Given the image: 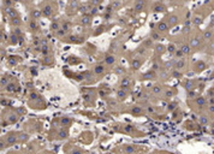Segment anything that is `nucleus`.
Masks as SVG:
<instances>
[{"mask_svg":"<svg viewBox=\"0 0 214 154\" xmlns=\"http://www.w3.org/2000/svg\"><path fill=\"white\" fill-rule=\"evenodd\" d=\"M150 39H153V40H160V33H158V31H156V30H154V31H153V33H152L150 34Z\"/></svg>","mask_w":214,"mask_h":154,"instance_id":"25","label":"nucleus"},{"mask_svg":"<svg viewBox=\"0 0 214 154\" xmlns=\"http://www.w3.org/2000/svg\"><path fill=\"white\" fill-rule=\"evenodd\" d=\"M167 51V48L165 47L164 45H156L155 46V53L156 54H162V53H165V52Z\"/></svg>","mask_w":214,"mask_h":154,"instance_id":"19","label":"nucleus"},{"mask_svg":"<svg viewBox=\"0 0 214 154\" xmlns=\"http://www.w3.org/2000/svg\"><path fill=\"white\" fill-rule=\"evenodd\" d=\"M58 138L59 140H63V138H66L67 137V135H69V133H67V129H64V128H61V129H59V131H58Z\"/></svg>","mask_w":214,"mask_h":154,"instance_id":"18","label":"nucleus"},{"mask_svg":"<svg viewBox=\"0 0 214 154\" xmlns=\"http://www.w3.org/2000/svg\"><path fill=\"white\" fill-rule=\"evenodd\" d=\"M166 89V88H164L162 86H160V84H156V86H154L153 88H152V92L154 93V94H160V93H162L164 90Z\"/></svg>","mask_w":214,"mask_h":154,"instance_id":"20","label":"nucleus"},{"mask_svg":"<svg viewBox=\"0 0 214 154\" xmlns=\"http://www.w3.org/2000/svg\"><path fill=\"white\" fill-rule=\"evenodd\" d=\"M94 72H95V75H97V76H101V75H104V73L106 72V68L105 65L102 64H97L94 66Z\"/></svg>","mask_w":214,"mask_h":154,"instance_id":"8","label":"nucleus"},{"mask_svg":"<svg viewBox=\"0 0 214 154\" xmlns=\"http://www.w3.org/2000/svg\"><path fill=\"white\" fill-rule=\"evenodd\" d=\"M165 21L167 22V24H168L170 28H172V27H174V25L178 24V22H179V16L176 15V13H172V15H170Z\"/></svg>","mask_w":214,"mask_h":154,"instance_id":"3","label":"nucleus"},{"mask_svg":"<svg viewBox=\"0 0 214 154\" xmlns=\"http://www.w3.org/2000/svg\"><path fill=\"white\" fill-rule=\"evenodd\" d=\"M40 6H41L42 16H45V17H51L52 15H54L57 12L53 3H41Z\"/></svg>","mask_w":214,"mask_h":154,"instance_id":"1","label":"nucleus"},{"mask_svg":"<svg viewBox=\"0 0 214 154\" xmlns=\"http://www.w3.org/2000/svg\"><path fill=\"white\" fill-rule=\"evenodd\" d=\"M28 29L31 33H36L39 29H40V25H39V22L35 21V19H30L29 23H28Z\"/></svg>","mask_w":214,"mask_h":154,"instance_id":"5","label":"nucleus"},{"mask_svg":"<svg viewBox=\"0 0 214 154\" xmlns=\"http://www.w3.org/2000/svg\"><path fill=\"white\" fill-rule=\"evenodd\" d=\"M4 10L6 11V13L8 15V17L11 18V19H13V18H17V16H18L17 11L15 9H12V7H10V9H4Z\"/></svg>","mask_w":214,"mask_h":154,"instance_id":"15","label":"nucleus"},{"mask_svg":"<svg viewBox=\"0 0 214 154\" xmlns=\"http://www.w3.org/2000/svg\"><path fill=\"white\" fill-rule=\"evenodd\" d=\"M179 49H181V51L183 52L184 54H188V53L190 52V46H189V45H183V46H182Z\"/></svg>","mask_w":214,"mask_h":154,"instance_id":"26","label":"nucleus"},{"mask_svg":"<svg viewBox=\"0 0 214 154\" xmlns=\"http://www.w3.org/2000/svg\"><path fill=\"white\" fill-rule=\"evenodd\" d=\"M147 111H148V112H152V113H153V112H154V107L149 105V106H147Z\"/></svg>","mask_w":214,"mask_h":154,"instance_id":"35","label":"nucleus"},{"mask_svg":"<svg viewBox=\"0 0 214 154\" xmlns=\"http://www.w3.org/2000/svg\"><path fill=\"white\" fill-rule=\"evenodd\" d=\"M128 94H129V92H128L126 89H123V88H119V89L116 92V95H117L118 99H119V100H122V101L128 98Z\"/></svg>","mask_w":214,"mask_h":154,"instance_id":"6","label":"nucleus"},{"mask_svg":"<svg viewBox=\"0 0 214 154\" xmlns=\"http://www.w3.org/2000/svg\"><path fill=\"white\" fill-rule=\"evenodd\" d=\"M168 29H170V27H168V24H167V22L166 21H160V22L156 23L155 30L158 31V33H166Z\"/></svg>","mask_w":214,"mask_h":154,"instance_id":"4","label":"nucleus"},{"mask_svg":"<svg viewBox=\"0 0 214 154\" xmlns=\"http://www.w3.org/2000/svg\"><path fill=\"white\" fill-rule=\"evenodd\" d=\"M119 6H122V3H120V1H113V3H111V7H112V9H118Z\"/></svg>","mask_w":214,"mask_h":154,"instance_id":"28","label":"nucleus"},{"mask_svg":"<svg viewBox=\"0 0 214 154\" xmlns=\"http://www.w3.org/2000/svg\"><path fill=\"white\" fill-rule=\"evenodd\" d=\"M11 39H12V40H11V43H12V45H16L17 43V41H18V40H17V35L16 34H12L11 35Z\"/></svg>","mask_w":214,"mask_h":154,"instance_id":"33","label":"nucleus"},{"mask_svg":"<svg viewBox=\"0 0 214 154\" xmlns=\"http://www.w3.org/2000/svg\"><path fill=\"white\" fill-rule=\"evenodd\" d=\"M60 122H61V125H65V126H69V125L71 124V118H61V119H60Z\"/></svg>","mask_w":214,"mask_h":154,"instance_id":"24","label":"nucleus"},{"mask_svg":"<svg viewBox=\"0 0 214 154\" xmlns=\"http://www.w3.org/2000/svg\"><path fill=\"white\" fill-rule=\"evenodd\" d=\"M131 68L134 69V70H137L139 68H141V65H142V61L141 60H139L137 58H134V59L131 60Z\"/></svg>","mask_w":214,"mask_h":154,"instance_id":"16","label":"nucleus"},{"mask_svg":"<svg viewBox=\"0 0 214 154\" xmlns=\"http://www.w3.org/2000/svg\"><path fill=\"white\" fill-rule=\"evenodd\" d=\"M131 112L134 113V114L139 116L142 113V108H141V106H134L132 108H131Z\"/></svg>","mask_w":214,"mask_h":154,"instance_id":"23","label":"nucleus"},{"mask_svg":"<svg viewBox=\"0 0 214 154\" xmlns=\"http://www.w3.org/2000/svg\"><path fill=\"white\" fill-rule=\"evenodd\" d=\"M90 22H92V18H90V16H88V15H83L80 19V23L83 24V25H88V24H90Z\"/></svg>","mask_w":214,"mask_h":154,"instance_id":"14","label":"nucleus"},{"mask_svg":"<svg viewBox=\"0 0 214 154\" xmlns=\"http://www.w3.org/2000/svg\"><path fill=\"white\" fill-rule=\"evenodd\" d=\"M154 77H155V75H154L153 71H148V72H146L143 75L142 78L143 80H152V78H154Z\"/></svg>","mask_w":214,"mask_h":154,"instance_id":"21","label":"nucleus"},{"mask_svg":"<svg viewBox=\"0 0 214 154\" xmlns=\"http://www.w3.org/2000/svg\"><path fill=\"white\" fill-rule=\"evenodd\" d=\"M43 154H51V153H48V152H45V153H43Z\"/></svg>","mask_w":214,"mask_h":154,"instance_id":"37","label":"nucleus"},{"mask_svg":"<svg viewBox=\"0 0 214 154\" xmlns=\"http://www.w3.org/2000/svg\"><path fill=\"white\" fill-rule=\"evenodd\" d=\"M153 10H154V12H165L167 9H166V6H165L164 4L156 3V4H154V6H153Z\"/></svg>","mask_w":214,"mask_h":154,"instance_id":"11","label":"nucleus"},{"mask_svg":"<svg viewBox=\"0 0 214 154\" xmlns=\"http://www.w3.org/2000/svg\"><path fill=\"white\" fill-rule=\"evenodd\" d=\"M70 154H85V153H84L83 150H81L80 148H75V150L72 149L71 152H70Z\"/></svg>","mask_w":214,"mask_h":154,"instance_id":"29","label":"nucleus"},{"mask_svg":"<svg viewBox=\"0 0 214 154\" xmlns=\"http://www.w3.org/2000/svg\"><path fill=\"white\" fill-rule=\"evenodd\" d=\"M123 150H124V153H125V154H135L136 148H135L134 146H131V145H125L124 147H123Z\"/></svg>","mask_w":214,"mask_h":154,"instance_id":"12","label":"nucleus"},{"mask_svg":"<svg viewBox=\"0 0 214 154\" xmlns=\"http://www.w3.org/2000/svg\"><path fill=\"white\" fill-rule=\"evenodd\" d=\"M18 90H19V84H18V83L16 84L15 82H11V83L6 87V92H7V93H16Z\"/></svg>","mask_w":214,"mask_h":154,"instance_id":"9","label":"nucleus"},{"mask_svg":"<svg viewBox=\"0 0 214 154\" xmlns=\"http://www.w3.org/2000/svg\"><path fill=\"white\" fill-rule=\"evenodd\" d=\"M42 49H41V52H42V54H48V52H49V47L48 46H42Z\"/></svg>","mask_w":214,"mask_h":154,"instance_id":"30","label":"nucleus"},{"mask_svg":"<svg viewBox=\"0 0 214 154\" xmlns=\"http://www.w3.org/2000/svg\"><path fill=\"white\" fill-rule=\"evenodd\" d=\"M144 5H146V3H144V1H136V3H135V6H134L135 11H137V12H140V11H143V9H144Z\"/></svg>","mask_w":214,"mask_h":154,"instance_id":"17","label":"nucleus"},{"mask_svg":"<svg viewBox=\"0 0 214 154\" xmlns=\"http://www.w3.org/2000/svg\"><path fill=\"white\" fill-rule=\"evenodd\" d=\"M17 141H18V134L15 133V131H11V133L6 134V136H5V137H3V140H1L3 146H1V148L4 147L5 143H6V147H8V146L16 145Z\"/></svg>","mask_w":214,"mask_h":154,"instance_id":"2","label":"nucleus"},{"mask_svg":"<svg viewBox=\"0 0 214 154\" xmlns=\"http://www.w3.org/2000/svg\"><path fill=\"white\" fill-rule=\"evenodd\" d=\"M116 72L117 73H120V72H124V69H117V70H116Z\"/></svg>","mask_w":214,"mask_h":154,"instance_id":"36","label":"nucleus"},{"mask_svg":"<svg viewBox=\"0 0 214 154\" xmlns=\"http://www.w3.org/2000/svg\"><path fill=\"white\" fill-rule=\"evenodd\" d=\"M61 29V25H60V23H59L58 21H54V22H52V24H51V30L53 31V33H58L59 30Z\"/></svg>","mask_w":214,"mask_h":154,"instance_id":"13","label":"nucleus"},{"mask_svg":"<svg viewBox=\"0 0 214 154\" xmlns=\"http://www.w3.org/2000/svg\"><path fill=\"white\" fill-rule=\"evenodd\" d=\"M167 108H168V111H173V110H176V108H177V104H176V102L170 104Z\"/></svg>","mask_w":214,"mask_h":154,"instance_id":"32","label":"nucleus"},{"mask_svg":"<svg viewBox=\"0 0 214 154\" xmlns=\"http://www.w3.org/2000/svg\"><path fill=\"white\" fill-rule=\"evenodd\" d=\"M104 61H105V64L107 65V66H113V65L116 64V57L112 56V54H106Z\"/></svg>","mask_w":214,"mask_h":154,"instance_id":"7","label":"nucleus"},{"mask_svg":"<svg viewBox=\"0 0 214 154\" xmlns=\"http://www.w3.org/2000/svg\"><path fill=\"white\" fill-rule=\"evenodd\" d=\"M11 24L12 25H17V27H19L21 25V19L17 17V18H13V19H11Z\"/></svg>","mask_w":214,"mask_h":154,"instance_id":"27","label":"nucleus"},{"mask_svg":"<svg viewBox=\"0 0 214 154\" xmlns=\"http://www.w3.org/2000/svg\"><path fill=\"white\" fill-rule=\"evenodd\" d=\"M176 51H177V48H176V45H174V43H170V45L167 46V52H168V53L174 54Z\"/></svg>","mask_w":214,"mask_h":154,"instance_id":"22","label":"nucleus"},{"mask_svg":"<svg viewBox=\"0 0 214 154\" xmlns=\"http://www.w3.org/2000/svg\"><path fill=\"white\" fill-rule=\"evenodd\" d=\"M10 75H3L1 77V89H5L10 84Z\"/></svg>","mask_w":214,"mask_h":154,"instance_id":"10","label":"nucleus"},{"mask_svg":"<svg viewBox=\"0 0 214 154\" xmlns=\"http://www.w3.org/2000/svg\"><path fill=\"white\" fill-rule=\"evenodd\" d=\"M154 154H172V153H170V152H166V150H158V152H155Z\"/></svg>","mask_w":214,"mask_h":154,"instance_id":"34","label":"nucleus"},{"mask_svg":"<svg viewBox=\"0 0 214 154\" xmlns=\"http://www.w3.org/2000/svg\"><path fill=\"white\" fill-rule=\"evenodd\" d=\"M183 54H184V53H183V52H182L181 49H177V51H176V53H174V57H176L177 59H181L179 57H182Z\"/></svg>","mask_w":214,"mask_h":154,"instance_id":"31","label":"nucleus"}]
</instances>
